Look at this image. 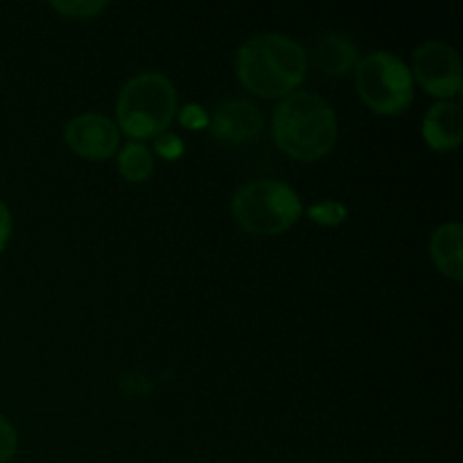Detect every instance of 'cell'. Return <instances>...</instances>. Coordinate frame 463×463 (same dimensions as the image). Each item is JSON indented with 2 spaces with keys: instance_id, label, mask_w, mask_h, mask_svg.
<instances>
[{
  "instance_id": "obj_1",
  "label": "cell",
  "mask_w": 463,
  "mask_h": 463,
  "mask_svg": "<svg viewBox=\"0 0 463 463\" xmlns=\"http://www.w3.org/2000/svg\"><path fill=\"white\" fill-rule=\"evenodd\" d=\"M307 54L298 41L279 32L251 36L235 54V72L260 98H288L303 81Z\"/></svg>"
},
{
  "instance_id": "obj_2",
  "label": "cell",
  "mask_w": 463,
  "mask_h": 463,
  "mask_svg": "<svg viewBox=\"0 0 463 463\" xmlns=\"http://www.w3.org/2000/svg\"><path fill=\"white\" fill-rule=\"evenodd\" d=\"M271 131L280 152L297 161H317L337 143V116L321 95L289 93L276 107Z\"/></svg>"
},
{
  "instance_id": "obj_3",
  "label": "cell",
  "mask_w": 463,
  "mask_h": 463,
  "mask_svg": "<svg viewBox=\"0 0 463 463\" xmlns=\"http://www.w3.org/2000/svg\"><path fill=\"white\" fill-rule=\"evenodd\" d=\"M118 127L140 140L165 134L176 116V89L161 72H143L127 81L116 102Z\"/></svg>"
},
{
  "instance_id": "obj_4",
  "label": "cell",
  "mask_w": 463,
  "mask_h": 463,
  "mask_svg": "<svg viewBox=\"0 0 463 463\" xmlns=\"http://www.w3.org/2000/svg\"><path fill=\"white\" fill-rule=\"evenodd\" d=\"M235 222L251 235H280L301 217L298 194L276 179H258L240 185L231 202Z\"/></svg>"
},
{
  "instance_id": "obj_5",
  "label": "cell",
  "mask_w": 463,
  "mask_h": 463,
  "mask_svg": "<svg viewBox=\"0 0 463 463\" xmlns=\"http://www.w3.org/2000/svg\"><path fill=\"white\" fill-rule=\"evenodd\" d=\"M355 86L366 107L383 116L402 113L414 99V77L410 68L401 57L384 50L357 61Z\"/></svg>"
},
{
  "instance_id": "obj_6",
  "label": "cell",
  "mask_w": 463,
  "mask_h": 463,
  "mask_svg": "<svg viewBox=\"0 0 463 463\" xmlns=\"http://www.w3.org/2000/svg\"><path fill=\"white\" fill-rule=\"evenodd\" d=\"M414 75L434 98H452L461 90L459 54L443 41H428L414 52Z\"/></svg>"
},
{
  "instance_id": "obj_7",
  "label": "cell",
  "mask_w": 463,
  "mask_h": 463,
  "mask_svg": "<svg viewBox=\"0 0 463 463\" xmlns=\"http://www.w3.org/2000/svg\"><path fill=\"white\" fill-rule=\"evenodd\" d=\"M63 140L80 156L90 161H104L113 156L120 145V129L111 118L102 113H81L63 129Z\"/></svg>"
},
{
  "instance_id": "obj_8",
  "label": "cell",
  "mask_w": 463,
  "mask_h": 463,
  "mask_svg": "<svg viewBox=\"0 0 463 463\" xmlns=\"http://www.w3.org/2000/svg\"><path fill=\"white\" fill-rule=\"evenodd\" d=\"M211 131L226 145L251 143L262 131L260 109L247 99H226L213 111Z\"/></svg>"
},
{
  "instance_id": "obj_9",
  "label": "cell",
  "mask_w": 463,
  "mask_h": 463,
  "mask_svg": "<svg viewBox=\"0 0 463 463\" xmlns=\"http://www.w3.org/2000/svg\"><path fill=\"white\" fill-rule=\"evenodd\" d=\"M423 138L437 152H452L463 138V109L457 102L434 104L423 120Z\"/></svg>"
},
{
  "instance_id": "obj_10",
  "label": "cell",
  "mask_w": 463,
  "mask_h": 463,
  "mask_svg": "<svg viewBox=\"0 0 463 463\" xmlns=\"http://www.w3.org/2000/svg\"><path fill=\"white\" fill-rule=\"evenodd\" d=\"M315 66L328 77H344L357 66V45L346 34H324L312 50Z\"/></svg>"
},
{
  "instance_id": "obj_11",
  "label": "cell",
  "mask_w": 463,
  "mask_h": 463,
  "mask_svg": "<svg viewBox=\"0 0 463 463\" xmlns=\"http://www.w3.org/2000/svg\"><path fill=\"white\" fill-rule=\"evenodd\" d=\"M461 238L463 229L459 222H450L434 231L430 240V256L434 265L446 274L448 279L461 280L463 279V262H461Z\"/></svg>"
},
{
  "instance_id": "obj_12",
  "label": "cell",
  "mask_w": 463,
  "mask_h": 463,
  "mask_svg": "<svg viewBox=\"0 0 463 463\" xmlns=\"http://www.w3.org/2000/svg\"><path fill=\"white\" fill-rule=\"evenodd\" d=\"M118 170L129 184H143L154 172V154L145 143L131 140L118 154Z\"/></svg>"
},
{
  "instance_id": "obj_13",
  "label": "cell",
  "mask_w": 463,
  "mask_h": 463,
  "mask_svg": "<svg viewBox=\"0 0 463 463\" xmlns=\"http://www.w3.org/2000/svg\"><path fill=\"white\" fill-rule=\"evenodd\" d=\"M307 215H310V220L317 222V224L337 226L346 220L348 211H346V206L339 202H321V203H315V206L307 208Z\"/></svg>"
},
{
  "instance_id": "obj_14",
  "label": "cell",
  "mask_w": 463,
  "mask_h": 463,
  "mask_svg": "<svg viewBox=\"0 0 463 463\" xmlns=\"http://www.w3.org/2000/svg\"><path fill=\"white\" fill-rule=\"evenodd\" d=\"M50 7L57 9L63 16L81 21V18H93L95 14L102 12L107 3H102V0H72V3H52Z\"/></svg>"
},
{
  "instance_id": "obj_15",
  "label": "cell",
  "mask_w": 463,
  "mask_h": 463,
  "mask_svg": "<svg viewBox=\"0 0 463 463\" xmlns=\"http://www.w3.org/2000/svg\"><path fill=\"white\" fill-rule=\"evenodd\" d=\"M18 448V434L16 428L0 414V463H7L16 455Z\"/></svg>"
},
{
  "instance_id": "obj_16",
  "label": "cell",
  "mask_w": 463,
  "mask_h": 463,
  "mask_svg": "<svg viewBox=\"0 0 463 463\" xmlns=\"http://www.w3.org/2000/svg\"><path fill=\"white\" fill-rule=\"evenodd\" d=\"M181 152H184V143L179 136L167 134V131L156 136V154H161L163 158H179Z\"/></svg>"
},
{
  "instance_id": "obj_17",
  "label": "cell",
  "mask_w": 463,
  "mask_h": 463,
  "mask_svg": "<svg viewBox=\"0 0 463 463\" xmlns=\"http://www.w3.org/2000/svg\"><path fill=\"white\" fill-rule=\"evenodd\" d=\"M179 118L185 127H193V129H202V127L208 125L206 111H203L202 107H197V104H190V107H185L184 111H181Z\"/></svg>"
},
{
  "instance_id": "obj_18",
  "label": "cell",
  "mask_w": 463,
  "mask_h": 463,
  "mask_svg": "<svg viewBox=\"0 0 463 463\" xmlns=\"http://www.w3.org/2000/svg\"><path fill=\"white\" fill-rule=\"evenodd\" d=\"M9 235H12V213H9V208L0 202V251L7 247Z\"/></svg>"
}]
</instances>
